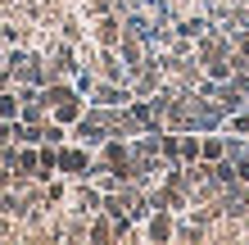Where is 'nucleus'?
Here are the masks:
<instances>
[{"instance_id": "f257e3e1", "label": "nucleus", "mask_w": 249, "mask_h": 245, "mask_svg": "<svg viewBox=\"0 0 249 245\" xmlns=\"http://www.w3.org/2000/svg\"><path fill=\"white\" fill-rule=\"evenodd\" d=\"M72 141H82V146H105L109 141V127H105V105H95V109H86L77 123H72Z\"/></svg>"}, {"instance_id": "f03ea898", "label": "nucleus", "mask_w": 249, "mask_h": 245, "mask_svg": "<svg viewBox=\"0 0 249 245\" xmlns=\"http://www.w3.org/2000/svg\"><path fill=\"white\" fill-rule=\"evenodd\" d=\"M91 146H82V141H77V146H59V172H68V177L72 182H77V177H91Z\"/></svg>"}, {"instance_id": "7ed1b4c3", "label": "nucleus", "mask_w": 249, "mask_h": 245, "mask_svg": "<svg viewBox=\"0 0 249 245\" xmlns=\"http://www.w3.org/2000/svg\"><path fill=\"white\" fill-rule=\"evenodd\" d=\"M91 41L95 46H118L123 41V14L109 9V14H100V19H91Z\"/></svg>"}, {"instance_id": "20e7f679", "label": "nucleus", "mask_w": 249, "mask_h": 245, "mask_svg": "<svg viewBox=\"0 0 249 245\" xmlns=\"http://www.w3.org/2000/svg\"><path fill=\"white\" fill-rule=\"evenodd\" d=\"M145 236L150 241H172L177 236V213L172 209H154L150 218H145Z\"/></svg>"}, {"instance_id": "39448f33", "label": "nucleus", "mask_w": 249, "mask_h": 245, "mask_svg": "<svg viewBox=\"0 0 249 245\" xmlns=\"http://www.w3.org/2000/svg\"><path fill=\"white\" fill-rule=\"evenodd\" d=\"M82 113H86V95L82 91H72V95H64V100H54V105H50V118H59L64 127H72Z\"/></svg>"}, {"instance_id": "423d86ee", "label": "nucleus", "mask_w": 249, "mask_h": 245, "mask_svg": "<svg viewBox=\"0 0 249 245\" xmlns=\"http://www.w3.org/2000/svg\"><path fill=\"white\" fill-rule=\"evenodd\" d=\"M227 150H231V141H222V136H204V146H199V159L217 164V159H227Z\"/></svg>"}, {"instance_id": "0eeeda50", "label": "nucleus", "mask_w": 249, "mask_h": 245, "mask_svg": "<svg viewBox=\"0 0 249 245\" xmlns=\"http://www.w3.org/2000/svg\"><path fill=\"white\" fill-rule=\"evenodd\" d=\"M59 37H64V41H72V46H82V41H86L77 14H64V19H59Z\"/></svg>"}, {"instance_id": "6e6552de", "label": "nucleus", "mask_w": 249, "mask_h": 245, "mask_svg": "<svg viewBox=\"0 0 249 245\" xmlns=\"http://www.w3.org/2000/svg\"><path fill=\"white\" fill-rule=\"evenodd\" d=\"M64 141H68V132H64L59 118H46V123H41V146H64Z\"/></svg>"}, {"instance_id": "1a4fd4ad", "label": "nucleus", "mask_w": 249, "mask_h": 245, "mask_svg": "<svg viewBox=\"0 0 249 245\" xmlns=\"http://www.w3.org/2000/svg\"><path fill=\"white\" fill-rule=\"evenodd\" d=\"M199 146H204V136L181 132V164H195V159H199Z\"/></svg>"}, {"instance_id": "9d476101", "label": "nucleus", "mask_w": 249, "mask_h": 245, "mask_svg": "<svg viewBox=\"0 0 249 245\" xmlns=\"http://www.w3.org/2000/svg\"><path fill=\"white\" fill-rule=\"evenodd\" d=\"M227 127H231V136H249V109H236L227 118Z\"/></svg>"}]
</instances>
